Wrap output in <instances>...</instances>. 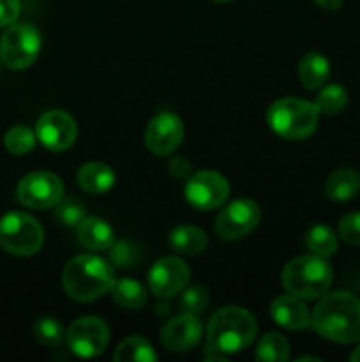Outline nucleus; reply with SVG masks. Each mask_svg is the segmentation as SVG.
Masks as SVG:
<instances>
[{
  "instance_id": "a211bd4d",
  "label": "nucleus",
  "mask_w": 360,
  "mask_h": 362,
  "mask_svg": "<svg viewBox=\"0 0 360 362\" xmlns=\"http://www.w3.org/2000/svg\"><path fill=\"white\" fill-rule=\"evenodd\" d=\"M78 239L88 250H109V246L113 244V228L104 219L85 216L78 225Z\"/></svg>"
},
{
  "instance_id": "423d86ee",
  "label": "nucleus",
  "mask_w": 360,
  "mask_h": 362,
  "mask_svg": "<svg viewBox=\"0 0 360 362\" xmlns=\"http://www.w3.org/2000/svg\"><path fill=\"white\" fill-rule=\"evenodd\" d=\"M44 232L32 216L9 212L0 219V246L18 257H30L42 247Z\"/></svg>"
},
{
  "instance_id": "aec40b11",
  "label": "nucleus",
  "mask_w": 360,
  "mask_h": 362,
  "mask_svg": "<svg viewBox=\"0 0 360 362\" xmlns=\"http://www.w3.org/2000/svg\"><path fill=\"white\" fill-rule=\"evenodd\" d=\"M360 191V173L356 170H339L325 182V194L334 202H346Z\"/></svg>"
},
{
  "instance_id": "cd10ccee",
  "label": "nucleus",
  "mask_w": 360,
  "mask_h": 362,
  "mask_svg": "<svg viewBox=\"0 0 360 362\" xmlns=\"http://www.w3.org/2000/svg\"><path fill=\"white\" fill-rule=\"evenodd\" d=\"M35 134L27 126H16L7 131L4 145L14 156H25L35 147Z\"/></svg>"
},
{
  "instance_id": "2f4dec72",
  "label": "nucleus",
  "mask_w": 360,
  "mask_h": 362,
  "mask_svg": "<svg viewBox=\"0 0 360 362\" xmlns=\"http://www.w3.org/2000/svg\"><path fill=\"white\" fill-rule=\"evenodd\" d=\"M339 235L344 243L360 246V212H352L339 221Z\"/></svg>"
},
{
  "instance_id": "f704fd0d",
  "label": "nucleus",
  "mask_w": 360,
  "mask_h": 362,
  "mask_svg": "<svg viewBox=\"0 0 360 362\" xmlns=\"http://www.w3.org/2000/svg\"><path fill=\"white\" fill-rule=\"evenodd\" d=\"M316 4L327 11H335L342 6V0H316Z\"/></svg>"
},
{
  "instance_id": "393cba45",
  "label": "nucleus",
  "mask_w": 360,
  "mask_h": 362,
  "mask_svg": "<svg viewBox=\"0 0 360 362\" xmlns=\"http://www.w3.org/2000/svg\"><path fill=\"white\" fill-rule=\"evenodd\" d=\"M258 361H275L286 362L289 359V345L284 336L277 332H268L260 339L256 349Z\"/></svg>"
},
{
  "instance_id": "ddd939ff",
  "label": "nucleus",
  "mask_w": 360,
  "mask_h": 362,
  "mask_svg": "<svg viewBox=\"0 0 360 362\" xmlns=\"http://www.w3.org/2000/svg\"><path fill=\"white\" fill-rule=\"evenodd\" d=\"M78 134L76 122L73 117L62 110H49L42 113L35 126V136L48 151L60 152L74 144Z\"/></svg>"
},
{
  "instance_id": "1a4fd4ad",
  "label": "nucleus",
  "mask_w": 360,
  "mask_h": 362,
  "mask_svg": "<svg viewBox=\"0 0 360 362\" xmlns=\"http://www.w3.org/2000/svg\"><path fill=\"white\" fill-rule=\"evenodd\" d=\"M18 198L30 209L55 207L64 198V184L55 173L32 172L18 184Z\"/></svg>"
},
{
  "instance_id": "c756f323",
  "label": "nucleus",
  "mask_w": 360,
  "mask_h": 362,
  "mask_svg": "<svg viewBox=\"0 0 360 362\" xmlns=\"http://www.w3.org/2000/svg\"><path fill=\"white\" fill-rule=\"evenodd\" d=\"M179 306L184 313H191V315L201 313V311L208 306L207 290H205L201 285H193L189 286V288H184L182 296H180Z\"/></svg>"
},
{
  "instance_id": "6ab92c4d",
  "label": "nucleus",
  "mask_w": 360,
  "mask_h": 362,
  "mask_svg": "<svg viewBox=\"0 0 360 362\" xmlns=\"http://www.w3.org/2000/svg\"><path fill=\"white\" fill-rule=\"evenodd\" d=\"M168 244L176 253L193 257V255H200L207 247L208 239L207 233L198 226L184 225L172 230V233L168 235Z\"/></svg>"
},
{
  "instance_id": "f3484780",
  "label": "nucleus",
  "mask_w": 360,
  "mask_h": 362,
  "mask_svg": "<svg viewBox=\"0 0 360 362\" xmlns=\"http://www.w3.org/2000/svg\"><path fill=\"white\" fill-rule=\"evenodd\" d=\"M78 186L90 194H102L115 184V172L104 163H85L76 173Z\"/></svg>"
},
{
  "instance_id": "f8f14e48",
  "label": "nucleus",
  "mask_w": 360,
  "mask_h": 362,
  "mask_svg": "<svg viewBox=\"0 0 360 362\" xmlns=\"http://www.w3.org/2000/svg\"><path fill=\"white\" fill-rule=\"evenodd\" d=\"M191 278V271L184 260L166 257L155 262L148 271V286L159 299H172L182 292Z\"/></svg>"
},
{
  "instance_id": "6e6552de",
  "label": "nucleus",
  "mask_w": 360,
  "mask_h": 362,
  "mask_svg": "<svg viewBox=\"0 0 360 362\" xmlns=\"http://www.w3.org/2000/svg\"><path fill=\"white\" fill-rule=\"evenodd\" d=\"M109 343V327L99 317H81L67 329V345L78 357L101 356Z\"/></svg>"
},
{
  "instance_id": "0eeeda50",
  "label": "nucleus",
  "mask_w": 360,
  "mask_h": 362,
  "mask_svg": "<svg viewBox=\"0 0 360 362\" xmlns=\"http://www.w3.org/2000/svg\"><path fill=\"white\" fill-rule=\"evenodd\" d=\"M41 49V35L30 23H11L0 41V59L11 69H27Z\"/></svg>"
},
{
  "instance_id": "473e14b6",
  "label": "nucleus",
  "mask_w": 360,
  "mask_h": 362,
  "mask_svg": "<svg viewBox=\"0 0 360 362\" xmlns=\"http://www.w3.org/2000/svg\"><path fill=\"white\" fill-rule=\"evenodd\" d=\"M20 14V0H0V27H9Z\"/></svg>"
},
{
  "instance_id": "dca6fc26",
  "label": "nucleus",
  "mask_w": 360,
  "mask_h": 362,
  "mask_svg": "<svg viewBox=\"0 0 360 362\" xmlns=\"http://www.w3.org/2000/svg\"><path fill=\"white\" fill-rule=\"evenodd\" d=\"M270 315L275 324L288 331H300L311 324V315L306 304L295 296H281L272 303Z\"/></svg>"
},
{
  "instance_id": "39448f33",
  "label": "nucleus",
  "mask_w": 360,
  "mask_h": 362,
  "mask_svg": "<svg viewBox=\"0 0 360 362\" xmlns=\"http://www.w3.org/2000/svg\"><path fill=\"white\" fill-rule=\"evenodd\" d=\"M318 113L314 103L284 98L268 108L267 122L275 134L286 140H306L316 131Z\"/></svg>"
},
{
  "instance_id": "72a5a7b5",
  "label": "nucleus",
  "mask_w": 360,
  "mask_h": 362,
  "mask_svg": "<svg viewBox=\"0 0 360 362\" xmlns=\"http://www.w3.org/2000/svg\"><path fill=\"white\" fill-rule=\"evenodd\" d=\"M189 170H191L189 163H187L184 158H176L169 163V172H172V175L175 177V179H182V177H186Z\"/></svg>"
},
{
  "instance_id": "f03ea898",
  "label": "nucleus",
  "mask_w": 360,
  "mask_h": 362,
  "mask_svg": "<svg viewBox=\"0 0 360 362\" xmlns=\"http://www.w3.org/2000/svg\"><path fill=\"white\" fill-rule=\"evenodd\" d=\"M62 285L71 299L90 303L112 292L115 285V271L104 258L81 255L64 267Z\"/></svg>"
},
{
  "instance_id": "e433bc0d",
  "label": "nucleus",
  "mask_w": 360,
  "mask_h": 362,
  "mask_svg": "<svg viewBox=\"0 0 360 362\" xmlns=\"http://www.w3.org/2000/svg\"><path fill=\"white\" fill-rule=\"evenodd\" d=\"M299 361H320V359H316V357H300Z\"/></svg>"
},
{
  "instance_id": "c9c22d12",
  "label": "nucleus",
  "mask_w": 360,
  "mask_h": 362,
  "mask_svg": "<svg viewBox=\"0 0 360 362\" xmlns=\"http://www.w3.org/2000/svg\"><path fill=\"white\" fill-rule=\"evenodd\" d=\"M349 359H352L353 362H360V345L353 350V354L349 356Z\"/></svg>"
},
{
  "instance_id": "9b49d317",
  "label": "nucleus",
  "mask_w": 360,
  "mask_h": 362,
  "mask_svg": "<svg viewBox=\"0 0 360 362\" xmlns=\"http://www.w3.org/2000/svg\"><path fill=\"white\" fill-rule=\"evenodd\" d=\"M229 194V184L221 173L203 170L189 177L186 184V198L200 211L221 207Z\"/></svg>"
},
{
  "instance_id": "7ed1b4c3",
  "label": "nucleus",
  "mask_w": 360,
  "mask_h": 362,
  "mask_svg": "<svg viewBox=\"0 0 360 362\" xmlns=\"http://www.w3.org/2000/svg\"><path fill=\"white\" fill-rule=\"evenodd\" d=\"M258 324L253 315L239 306L215 311L208 322L207 349L219 354H236L254 341Z\"/></svg>"
},
{
  "instance_id": "bb28decb",
  "label": "nucleus",
  "mask_w": 360,
  "mask_h": 362,
  "mask_svg": "<svg viewBox=\"0 0 360 362\" xmlns=\"http://www.w3.org/2000/svg\"><path fill=\"white\" fill-rule=\"evenodd\" d=\"M348 92H346L344 87H341V85H328L316 95L314 106H316L320 113L335 115V113L344 110V106L348 105Z\"/></svg>"
},
{
  "instance_id": "4be33fe9",
  "label": "nucleus",
  "mask_w": 360,
  "mask_h": 362,
  "mask_svg": "<svg viewBox=\"0 0 360 362\" xmlns=\"http://www.w3.org/2000/svg\"><path fill=\"white\" fill-rule=\"evenodd\" d=\"M112 297L119 306L127 308V310H141L147 304V290L134 279H115Z\"/></svg>"
},
{
  "instance_id": "a878e982",
  "label": "nucleus",
  "mask_w": 360,
  "mask_h": 362,
  "mask_svg": "<svg viewBox=\"0 0 360 362\" xmlns=\"http://www.w3.org/2000/svg\"><path fill=\"white\" fill-rule=\"evenodd\" d=\"M109 262L116 269H134L143 262V251L129 240H119L109 246Z\"/></svg>"
},
{
  "instance_id": "c85d7f7f",
  "label": "nucleus",
  "mask_w": 360,
  "mask_h": 362,
  "mask_svg": "<svg viewBox=\"0 0 360 362\" xmlns=\"http://www.w3.org/2000/svg\"><path fill=\"white\" fill-rule=\"evenodd\" d=\"M34 336L41 345L44 346H56L60 345V341L66 336V331H64V325L60 324L56 318L44 317L39 318L34 325Z\"/></svg>"
},
{
  "instance_id": "7c9ffc66",
  "label": "nucleus",
  "mask_w": 360,
  "mask_h": 362,
  "mask_svg": "<svg viewBox=\"0 0 360 362\" xmlns=\"http://www.w3.org/2000/svg\"><path fill=\"white\" fill-rule=\"evenodd\" d=\"M55 216L62 225L78 226L81 219L85 218V207L81 202L76 200V198H62V200L55 205Z\"/></svg>"
},
{
  "instance_id": "b1692460",
  "label": "nucleus",
  "mask_w": 360,
  "mask_h": 362,
  "mask_svg": "<svg viewBox=\"0 0 360 362\" xmlns=\"http://www.w3.org/2000/svg\"><path fill=\"white\" fill-rule=\"evenodd\" d=\"M307 247L318 257H332L337 251V237L334 230L325 225H316L307 232L306 235Z\"/></svg>"
},
{
  "instance_id": "f257e3e1",
  "label": "nucleus",
  "mask_w": 360,
  "mask_h": 362,
  "mask_svg": "<svg viewBox=\"0 0 360 362\" xmlns=\"http://www.w3.org/2000/svg\"><path fill=\"white\" fill-rule=\"evenodd\" d=\"M311 324L318 334L330 341H360V300L344 290L325 293L314 308Z\"/></svg>"
},
{
  "instance_id": "9d476101",
  "label": "nucleus",
  "mask_w": 360,
  "mask_h": 362,
  "mask_svg": "<svg viewBox=\"0 0 360 362\" xmlns=\"http://www.w3.org/2000/svg\"><path fill=\"white\" fill-rule=\"evenodd\" d=\"M260 209L249 198H239L226 205L217 216L215 232L224 240H236L253 232L260 223Z\"/></svg>"
},
{
  "instance_id": "4c0bfd02",
  "label": "nucleus",
  "mask_w": 360,
  "mask_h": 362,
  "mask_svg": "<svg viewBox=\"0 0 360 362\" xmlns=\"http://www.w3.org/2000/svg\"><path fill=\"white\" fill-rule=\"evenodd\" d=\"M215 2H228V0H215Z\"/></svg>"
},
{
  "instance_id": "2eb2a0df",
  "label": "nucleus",
  "mask_w": 360,
  "mask_h": 362,
  "mask_svg": "<svg viewBox=\"0 0 360 362\" xmlns=\"http://www.w3.org/2000/svg\"><path fill=\"white\" fill-rule=\"evenodd\" d=\"M203 329L196 315L184 313L172 318L161 331V341L172 352H189L200 343Z\"/></svg>"
},
{
  "instance_id": "20e7f679",
  "label": "nucleus",
  "mask_w": 360,
  "mask_h": 362,
  "mask_svg": "<svg viewBox=\"0 0 360 362\" xmlns=\"http://www.w3.org/2000/svg\"><path fill=\"white\" fill-rule=\"evenodd\" d=\"M330 264L323 257L309 255L288 262L282 269V286L288 293L299 299L313 300L325 296L332 285Z\"/></svg>"
},
{
  "instance_id": "5701e85b",
  "label": "nucleus",
  "mask_w": 360,
  "mask_h": 362,
  "mask_svg": "<svg viewBox=\"0 0 360 362\" xmlns=\"http://www.w3.org/2000/svg\"><path fill=\"white\" fill-rule=\"evenodd\" d=\"M115 361H141V362H154L157 361V354L154 352V346L140 336H131L124 339L115 352Z\"/></svg>"
},
{
  "instance_id": "412c9836",
  "label": "nucleus",
  "mask_w": 360,
  "mask_h": 362,
  "mask_svg": "<svg viewBox=\"0 0 360 362\" xmlns=\"http://www.w3.org/2000/svg\"><path fill=\"white\" fill-rule=\"evenodd\" d=\"M299 76L304 87L309 90L320 88L330 76V64H328L327 57L316 52L304 55L299 64Z\"/></svg>"
},
{
  "instance_id": "4468645a",
  "label": "nucleus",
  "mask_w": 360,
  "mask_h": 362,
  "mask_svg": "<svg viewBox=\"0 0 360 362\" xmlns=\"http://www.w3.org/2000/svg\"><path fill=\"white\" fill-rule=\"evenodd\" d=\"M184 140V124L179 115L162 112L148 122L145 133L147 148L155 156H168L179 148Z\"/></svg>"
}]
</instances>
